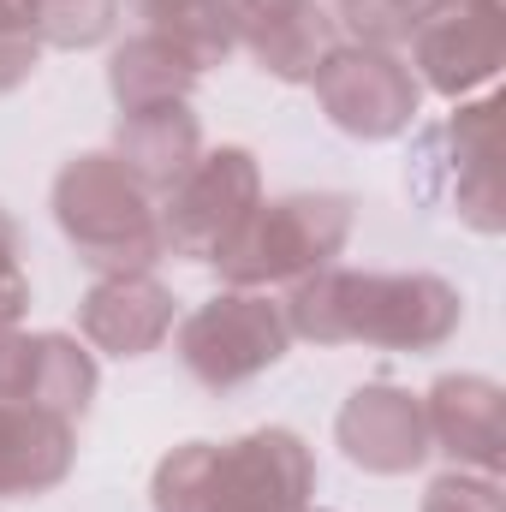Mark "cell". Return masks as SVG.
<instances>
[{
    "label": "cell",
    "instance_id": "obj_1",
    "mask_svg": "<svg viewBox=\"0 0 506 512\" xmlns=\"http://www.w3.org/2000/svg\"><path fill=\"white\" fill-rule=\"evenodd\" d=\"M292 340L310 346H381L435 352L465 322V292L441 274H376V268H316L280 304Z\"/></svg>",
    "mask_w": 506,
    "mask_h": 512
},
{
    "label": "cell",
    "instance_id": "obj_2",
    "mask_svg": "<svg viewBox=\"0 0 506 512\" xmlns=\"http://www.w3.org/2000/svg\"><path fill=\"white\" fill-rule=\"evenodd\" d=\"M316 459L292 429H251L239 441H185L155 465V512H304Z\"/></svg>",
    "mask_w": 506,
    "mask_h": 512
},
{
    "label": "cell",
    "instance_id": "obj_3",
    "mask_svg": "<svg viewBox=\"0 0 506 512\" xmlns=\"http://www.w3.org/2000/svg\"><path fill=\"white\" fill-rule=\"evenodd\" d=\"M54 221H60L66 245L78 251V262H90L96 274H137L167 256L155 191H143V179L108 149L72 155L60 167Z\"/></svg>",
    "mask_w": 506,
    "mask_h": 512
},
{
    "label": "cell",
    "instance_id": "obj_4",
    "mask_svg": "<svg viewBox=\"0 0 506 512\" xmlns=\"http://www.w3.org/2000/svg\"><path fill=\"white\" fill-rule=\"evenodd\" d=\"M405 185L423 209H447L459 227L495 239L506 227L501 197V96L453 102L441 126L417 137V155L405 167Z\"/></svg>",
    "mask_w": 506,
    "mask_h": 512
},
{
    "label": "cell",
    "instance_id": "obj_5",
    "mask_svg": "<svg viewBox=\"0 0 506 512\" xmlns=\"http://www.w3.org/2000/svg\"><path fill=\"white\" fill-rule=\"evenodd\" d=\"M358 227V203L346 191H292V197H262L251 221L239 227V239L215 256L227 286H251V292H274V286H298L304 274L328 268L346 251Z\"/></svg>",
    "mask_w": 506,
    "mask_h": 512
},
{
    "label": "cell",
    "instance_id": "obj_6",
    "mask_svg": "<svg viewBox=\"0 0 506 512\" xmlns=\"http://www.w3.org/2000/svg\"><path fill=\"white\" fill-rule=\"evenodd\" d=\"M173 346H179V364L191 370V382H203L209 393H233L286 358L292 328H286V310L274 292L221 286L185 322H173Z\"/></svg>",
    "mask_w": 506,
    "mask_h": 512
},
{
    "label": "cell",
    "instance_id": "obj_7",
    "mask_svg": "<svg viewBox=\"0 0 506 512\" xmlns=\"http://www.w3.org/2000/svg\"><path fill=\"white\" fill-rule=\"evenodd\" d=\"M310 90H316L328 126L358 143L405 137L423 114V84L411 78V66L387 48H364V42H334L322 54V66L310 72Z\"/></svg>",
    "mask_w": 506,
    "mask_h": 512
},
{
    "label": "cell",
    "instance_id": "obj_8",
    "mask_svg": "<svg viewBox=\"0 0 506 512\" xmlns=\"http://www.w3.org/2000/svg\"><path fill=\"white\" fill-rule=\"evenodd\" d=\"M411 78L447 102H471L506 66V0H423L411 30Z\"/></svg>",
    "mask_w": 506,
    "mask_h": 512
},
{
    "label": "cell",
    "instance_id": "obj_9",
    "mask_svg": "<svg viewBox=\"0 0 506 512\" xmlns=\"http://www.w3.org/2000/svg\"><path fill=\"white\" fill-rule=\"evenodd\" d=\"M256 203H262V167H256L251 149H239V143L209 149L167 191L161 239H167V251L185 256V262H215L239 239V227L251 221Z\"/></svg>",
    "mask_w": 506,
    "mask_h": 512
},
{
    "label": "cell",
    "instance_id": "obj_10",
    "mask_svg": "<svg viewBox=\"0 0 506 512\" xmlns=\"http://www.w3.org/2000/svg\"><path fill=\"white\" fill-rule=\"evenodd\" d=\"M334 441L340 453L370 471V477H411L429 459V423H423V399L411 387L370 382L358 387L340 417H334Z\"/></svg>",
    "mask_w": 506,
    "mask_h": 512
},
{
    "label": "cell",
    "instance_id": "obj_11",
    "mask_svg": "<svg viewBox=\"0 0 506 512\" xmlns=\"http://www.w3.org/2000/svg\"><path fill=\"white\" fill-rule=\"evenodd\" d=\"M423 399V423H429V453H447L459 471H506V387L495 376H441Z\"/></svg>",
    "mask_w": 506,
    "mask_h": 512
},
{
    "label": "cell",
    "instance_id": "obj_12",
    "mask_svg": "<svg viewBox=\"0 0 506 512\" xmlns=\"http://www.w3.org/2000/svg\"><path fill=\"white\" fill-rule=\"evenodd\" d=\"M179 322V298L149 274H102L78 304V334L108 358H149Z\"/></svg>",
    "mask_w": 506,
    "mask_h": 512
},
{
    "label": "cell",
    "instance_id": "obj_13",
    "mask_svg": "<svg viewBox=\"0 0 506 512\" xmlns=\"http://www.w3.org/2000/svg\"><path fill=\"white\" fill-rule=\"evenodd\" d=\"M233 18V42L280 84H310L322 54L334 48V18L316 0H221Z\"/></svg>",
    "mask_w": 506,
    "mask_h": 512
},
{
    "label": "cell",
    "instance_id": "obj_14",
    "mask_svg": "<svg viewBox=\"0 0 506 512\" xmlns=\"http://www.w3.org/2000/svg\"><path fill=\"white\" fill-rule=\"evenodd\" d=\"M72 459H78V423H66L42 405L0 399V501L60 489Z\"/></svg>",
    "mask_w": 506,
    "mask_h": 512
},
{
    "label": "cell",
    "instance_id": "obj_15",
    "mask_svg": "<svg viewBox=\"0 0 506 512\" xmlns=\"http://www.w3.org/2000/svg\"><path fill=\"white\" fill-rule=\"evenodd\" d=\"M114 155L143 179V191L167 197L203 155V126L191 102H155V108H126L114 126Z\"/></svg>",
    "mask_w": 506,
    "mask_h": 512
},
{
    "label": "cell",
    "instance_id": "obj_16",
    "mask_svg": "<svg viewBox=\"0 0 506 512\" xmlns=\"http://www.w3.org/2000/svg\"><path fill=\"white\" fill-rule=\"evenodd\" d=\"M197 78H203V72H197L167 36H155V30L126 36V42L114 48V60H108V90H114L120 114H126V108H155V102H191Z\"/></svg>",
    "mask_w": 506,
    "mask_h": 512
},
{
    "label": "cell",
    "instance_id": "obj_17",
    "mask_svg": "<svg viewBox=\"0 0 506 512\" xmlns=\"http://www.w3.org/2000/svg\"><path fill=\"white\" fill-rule=\"evenodd\" d=\"M96 399V352H84L72 334H36V370H30V405L78 423Z\"/></svg>",
    "mask_w": 506,
    "mask_h": 512
},
{
    "label": "cell",
    "instance_id": "obj_18",
    "mask_svg": "<svg viewBox=\"0 0 506 512\" xmlns=\"http://www.w3.org/2000/svg\"><path fill=\"white\" fill-rule=\"evenodd\" d=\"M137 18H149L155 36H167L197 72L221 66L239 42H233V18L221 0H137Z\"/></svg>",
    "mask_w": 506,
    "mask_h": 512
},
{
    "label": "cell",
    "instance_id": "obj_19",
    "mask_svg": "<svg viewBox=\"0 0 506 512\" xmlns=\"http://www.w3.org/2000/svg\"><path fill=\"white\" fill-rule=\"evenodd\" d=\"M42 48H96L120 24V0H18Z\"/></svg>",
    "mask_w": 506,
    "mask_h": 512
},
{
    "label": "cell",
    "instance_id": "obj_20",
    "mask_svg": "<svg viewBox=\"0 0 506 512\" xmlns=\"http://www.w3.org/2000/svg\"><path fill=\"white\" fill-rule=\"evenodd\" d=\"M334 18L352 30V42L399 54V48L411 42L417 18H423V0H340V6H334Z\"/></svg>",
    "mask_w": 506,
    "mask_h": 512
},
{
    "label": "cell",
    "instance_id": "obj_21",
    "mask_svg": "<svg viewBox=\"0 0 506 512\" xmlns=\"http://www.w3.org/2000/svg\"><path fill=\"white\" fill-rule=\"evenodd\" d=\"M417 512H506L501 501V477H483V471H441L429 489H423V507Z\"/></svg>",
    "mask_w": 506,
    "mask_h": 512
},
{
    "label": "cell",
    "instance_id": "obj_22",
    "mask_svg": "<svg viewBox=\"0 0 506 512\" xmlns=\"http://www.w3.org/2000/svg\"><path fill=\"white\" fill-rule=\"evenodd\" d=\"M36 60H42V36L30 30V18H24L18 0H0V96H12L18 84H30Z\"/></svg>",
    "mask_w": 506,
    "mask_h": 512
},
{
    "label": "cell",
    "instance_id": "obj_23",
    "mask_svg": "<svg viewBox=\"0 0 506 512\" xmlns=\"http://www.w3.org/2000/svg\"><path fill=\"white\" fill-rule=\"evenodd\" d=\"M30 370H36V334L18 322H0V399L30 405Z\"/></svg>",
    "mask_w": 506,
    "mask_h": 512
},
{
    "label": "cell",
    "instance_id": "obj_24",
    "mask_svg": "<svg viewBox=\"0 0 506 512\" xmlns=\"http://www.w3.org/2000/svg\"><path fill=\"white\" fill-rule=\"evenodd\" d=\"M24 304H30V280H24V268H18V227H12V215L0 209V322H18Z\"/></svg>",
    "mask_w": 506,
    "mask_h": 512
},
{
    "label": "cell",
    "instance_id": "obj_25",
    "mask_svg": "<svg viewBox=\"0 0 506 512\" xmlns=\"http://www.w3.org/2000/svg\"><path fill=\"white\" fill-rule=\"evenodd\" d=\"M304 512H322V507H304Z\"/></svg>",
    "mask_w": 506,
    "mask_h": 512
}]
</instances>
